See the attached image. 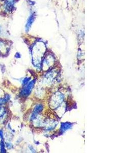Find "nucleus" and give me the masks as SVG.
<instances>
[{
	"instance_id": "nucleus-1",
	"label": "nucleus",
	"mask_w": 136,
	"mask_h": 153,
	"mask_svg": "<svg viewBox=\"0 0 136 153\" xmlns=\"http://www.w3.org/2000/svg\"><path fill=\"white\" fill-rule=\"evenodd\" d=\"M14 5V0H6L4 7L5 8V11L7 12H11L12 10L13 7Z\"/></svg>"
},
{
	"instance_id": "nucleus-2",
	"label": "nucleus",
	"mask_w": 136,
	"mask_h": 153,
	"mask_svg": "<svg viewBox=\"0 0 136 153\" xmlns=\"http://www.w3.org/2000/svg\"><path fill=\"white\" fill-rule=\"evenodd\" d=\"M33 17H32V16H31L30 17V18H29V20H28V23H27V25H26V28H27V29H29V28H30V27L31 26V24H32V22H33Z\"/></svg>"
},
{
	"instance_id": "nucleus-3",
	"label": "nucleus",
	"mask_w": 136,
	"mask_h": 153,
	"mask_svg": "<svg viewBox=\"0 0 136 153\" xmlns=\"http://www.w3.org/2000/svg\"><path fill=\"white\" fill-rule=\"evenodd\" d=\"M0 149H1V151L2 152H5L6 150L5 149V145L3 141H1V143H0Z\"/></svg>"
},
{
	"instance_id": "nucleus-4",
	"label": "nucleus",
	"mask_w": 136,
	"mask_h": 153,
	"mask_svg": "<svg viewBox=\"0 0 136 153\" xmlns=\"http://www.w3.org/2000/svg\"><path fill=\"white\" fill-rule=\"evenodd\" d=\"M6 102L7 101L5 99H0V106L6 103Z\"/></svg>"
},
{
	"instance_id": "nucleus-5",
	"label": "nucleus",
	"mask_w": 136,
	"mask_h": 153,
	"mask_svg": "<svg viewBox=\"0 0 136 153\" xmlns=\"http://www.w3.org/2000/svg\"><path fill=\"white\" fill-rule=\"evenodd\" d=\"M6 146H7V148H11L10 146H12V144L11 143H6Z\"/></svg>"
},
{
	"instance_id": "nucleus-6",
	"label": "nucleus",
	"mask_w": 136,
	"mask_h": 153,
	"mask_svg": "<svg viewBox=\"0 0 136 153\" xmlns=\"http://www.w3.org/2000/svg\"><path fill=\"white\" fill-rule=\"evenodd\" d=\"M3 132L2 130H0V138H3Z\"/></svg>"
},
{
	"instance_id": "nucleus-7",
	"label": "nucleus",
	"mask_w": 136,
	"mask_h": 153,
	"mask_svg": "<svg viewBox=\"0 0 136 153\" xmlns=\"http://www.w3.org/2000/svg\"><path fill=\"white\" fill-rule=\"evenodd\" d=\"M1 29H0V34H1Z\"/></svg>"
}]
</instances>
